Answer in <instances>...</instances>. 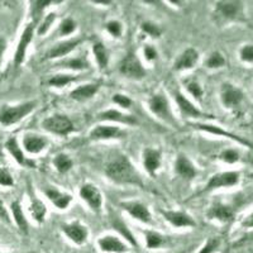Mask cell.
I'll list each match as a JSON object with an SVG mask.
<instances>
[{"label":"cell","instance_id":"obj_1","mask_svg":"<svg viewBox=\"0 0 253 253\" xmlns=\"http://www.w3.org/2000/svg\"><path fill=\"white\" fill-rule=\"evenodd\" d=\"M105 176L110 181L123 186L143 187L144 182L141 172L137 170L132 160L124 153H115L105 165Z\"/></svg>","mask_w":253,"mask_h":253},{"label":"cell","instance_id":"obj_2","mask_svg":"<svg viewBox=\"0 0 253 253\" xmlns=\"http://www.w3.org/2000/svg\"><path fill=\"white\" fill-rule=\"evenodd\" d=\"M147 107H148L151 114L158 121H161L162 123L172 126V128L180 126L177 118L173 114L172 107H171V103L167 98L166 92L161 91V90L153 92L147 100Z\"/></svg>","mask_w":253,"mask_h":253},{"label":"cell","instance_id":"obj_3","mask_svg":"<svg viewBox=\"0 0 253 253\" xmlns=\"http://www.w3.org/2000/svg\"><path fill=\"white\" fill-rule=\"evenodd\" d=\"M38 107L37 100H28L23 103L9 105L4 104L0 107V126H12L26 119Z\"/></svg>","mask_w":253,"mask_h":253},{"label":"cell","instance_id":"obj_4","mask_svg":"<svg viewBox=\"0 0 253 253\" xmlns=\"http://www.w3.org/2000/svg\"><path fill=\"white\" fill-rule=\"evenodd\" d=\"M42 128L56 137H67L76 130L75 124L66 114H52L42 121Z\"/></svg>","mask_w":253,"mask_h":253},{"label":"cell","instance_id":"obj_5","mask_svg":"<svg viewBox=\"0 0 253 253\" xmlns=\"http://www.w3.org/2000/svg\"><path fill=\"white\" fill-rule=\"evenodd\" d=\"M119 71L128 80L141 81L147 76V69L134 51H129L119 65Z\"/></svg>","mask_w":253,"mask_h":253},{"label":"cell","instance_id":"obj_6","mask_svg":"<svg viewBox=\"0 0 253 253\" xmlns=\"http://www.w3.org/2000/svg\"><path fill=\"white\" fill-rule=\"evenodd\" d=\"M79 195L86 207L96 215H100L104 210V196L101 190L92 182H85L80 186Z\"/></svg>","mask_w":253,"mask_h":253},{"label":"cell","instance_id":"obj_7","mask_svg":"<svg viewBox=\"0 0 253 253\" xmlns=\"http://www.w3.org/2000/svg\"><path fill=\"white\" fill-rule=\"evenodd\" d=\"M126 137V130L123 126H119L117 124L101 123L96 124L91 128L89 132V139L95 142L101 141H119Z\"/></svg>","mask_w":253,"mask_h":253},{"label":"cell","instance_id":"obj_8","mask_svg":"<svg viewBox=\"0 0 253 253\" xmlns=\"http://www.w3.org/2000/svg\"><path fill=\"white\" fill-rule=\"evenodd\" d=\"M172 95V99L175 101L176 107H177L180 115L185 119H199V118H208L209 115L205 114L204 112L199 109L195 104L193 103V100H190L184 92H181L180 90H172L171 91Z\"/></svg>","mask_w":253,"mask_h":253},{"label":"cell","instance_id":"obj_9","mask_svg":"<svg viewBox=\"0 0 253 253\" xmlns=\"http://www.w3.org/2000/svg\"><path fill=\"white\" fill-rule=\"evenodd\" d=\"M83 43L81 37H70L67 40H62L60 42H56L52 44L46 52L47 60H62L65 57H69L74 53L76 48Z\"/></svg>","mask_w":253,"mask_h":253},{"label":"cell","instance_id":"obj_10","mask_svg":"<svg viewBox=\"0 0 253 253\" xmlns=\"http://www.w3.org/2000/svg\"><path fill=\"white\" fill-rule=\"evenodd\" d=\"M119 205L134 220L146 225L155 224V220H153V215L151 213L150 208L147 207L144 203L138 202V200H128V202H122Z\"/></svg>","mask_w":253,"mask_h":253},{"label":"cell","instance_id":"obj_11","mask_svg":"<svg viewBox=\"0 0 253 253\" xmlns=\"http://www.w3.org/2000/svg\"><path fill=\"white\" fill-rule=\"evenodd\" d=\"M162 150L160 147H144L142 151V166L147 175L155 178L162 167Z\"/></svg>","mask_w":253,"mask_h":253},{"label":"cell","instance_id":"obj_12","mask_svg":"<svg viewBox=\"0 0 253 253\" xmlns=\"http://www.w3.org/2000/svg\"><path fill=\"white\" fill-rule=\"evenodd\" d=\"M61 230H62L63 236L76 246L85 245L90 236L89 228L83 224L80 220H72L69 223H65V224L61 225Z\"/></svg>","mask_w":253,"mask_h":253},{"label":"cell","instance_id":"obj_13","mask_svg":"<svg viewBox=\"0 0 253 253\" xmlns=\"http://www.w3.org/2000/svg\"><path fill=\"white\" fill-rule=\"evenodd\" d=\"M98 121L103 123L117 124V126H134L138 124V121L134 115L126 113L123 110L115 109V108H109L103 112L98 113Z\"/></svg>","mask_w":253,"mask_h":253},{"label":"cell","instance_id":"obj_14","mask_svg":"<svg viewBox=\"0 0 253 253\" xmlns=\"http://www.w3.org/2000/svg\"><path fill=\"white\" fill-rule=\"evenodd\" d=\"M96 246L103 253H129L132 248L119 234H104L98 238Z\"/></svg>","mask_w":253,"mask_h":253},{"label":"cell","instance_id":"obj_15","mask_svg":"<svg viewBox=\"0 0 253 253\" xmlns=\"http://www.w3.org/2000/svg\"><path fill=\"white\" fill-rule=\"evenodd\" d=\"M162 218L173 228L177 229H185V228H195L196 220L193 215L184 210H173V209H162L160 210Z\"/></svg>","mask_w":253,"mask_h":253},{"label":"cell","instance_id":"obj_16","mask_svg":"<svg viewBox=\"0 0 253 253\" xmlns=\"http://www.w3.org/2000/svg\"><path fill=\"white\" fill-rule=\"evenodd\" d=\"M173 171H175L176 176L185 181H193L199 175L198 167L195 166L193 160L187 157L185 153H177L175 162H173Z\"/></svg>","mask_w":253,"mask_h":253},{"label":"cell","instance_id":"obj_17","mask_svg":"<svg viewBox=\"0 0 253 253\" xmlns=\"http://www.w3.org/2000/svg\"><path fill=\"white\" fill-rule=\"evenodd\" d=\"M49 141L46 135L37 134V133H26L22 138V148L24 152L31 156L41 155L48 148Z\"/></svg>","mask_w":253,"mask_h":253},{"label":"cell","instance_id":"obj_18","mask_svg":"<svg viewBox=\"0 0 253 253\" xmlns=\"http://www.w3.org/2000/svg\"><path fill=\"white\" fill-rule=\"evenodd\" d=\"M43 195L51 203L52 207L56 208L57 210H61V211L69 209L71 207L72 202H74V196L71 194L66 193V191H62V190H60L56 186L44 187Z\"/></svg>","mask_w":253,"mask_h":253},{"label":"cell","instance_id":"obj_19","mask_svg":"<svg viewBox=\"0 0 253 253\" xmlns=\"http://www.w3.org/2000/svg\"><path fill=\"white\" fill-rule=\"evenodd\" d=\"M36 35V26L32 22H29L26 27H24L22 35H20L19 42H18L17 49L14 53V65L15 66H20L24 62L27 56V51H28L29 44L32 43L33 37Z\"/></svg>","mask_w":253,"mask_h":253},{"label":"cell","instance_id":"obj_20","mask_svg":"<svg viewBox=\"0 0 253 253\" xmlns=\"http://www.w3.org/2000/svg\"><path fill=\"white\" fill-rule=\"evenodd\" d=\"M245 99V94L239 87L230 83H224L220 87V101L227 109H236Z\"/></svg>","mask_w":253,"mask_h":253},{"label":"cell","instance_id":"obj_21","mask_svg":"<svg viewBox=\"0 0 253 253\" xmlns=\"http://www.w3.org/2000/svg\"><path fill=\"white\" fill-rule=\"evenodd\" d=\"M241 175L237 171H224L218 172L209 178L208 184L205 185L204 191H213V190L221 189V187L236 186L239 182Z\"/></svg>","mask_w":253,"mask_h":253},{"label":"cell","instance_id":"obj_22","mask_svg":"<svg viewBox=\"0 0 253 253\" xmlns=\"http://www.w3.org/2000/svg\"><path fill=\"white\" fill-rule=\"evenodd\" d=\"M199 60H200V53L198 49H195L194 47H187L176 57L172 69L176 72L190 71V70L195 69Z\"/></svg>","mask_w":253,"mask_h":253},{"label":"cell","instance_id":"obj_23","mask_svg":"<svg viewBox=\"0 0 253 253\" xmlns=\"http://www.w3.org/2000/svg\"><path fill=\"white\" fill-rule=\"evenodd\" d=\"M207 216L210 220H216L219 223H230L234 220L236 216V210L230 205L225 204L223 202H214L213 204L210 205V208L207 211Z\"/></svg>","mask_w":253,"mask_h":253},{"label":"cell","instance_id":"obj_24","mask_svg":"<svg viewBox=\"0 0 253 253\" xmlns=\"http://www.w3.org/2000/svg\"><path fill=\"white\" fill-rule=\"evenodd\" d=\"M55 66L63 70L65 72H83L90 70L91 63L85 55H78L69 56V57H65L60 61H56Z\"/></svg>","mask_w":253,"mask_h":253},{"label":"cell","instance_id":"obj_25","mask_svg":"<svg viewBox=\"0 0 253 253\" xmlns=\"http://www.w3.org/2000/svg\"><path fill=\"white\" fill-rule=\"evenodd\" d=\"M5 148L8 150V152L10 153V156L13 157L15 162H17L19 166L22 167H29V169H35L36 162L32 160V158L27 157V153L24 152V150L22 148V146L19 144L18 139L15 137L9 138L5 143Z\"/></svg>","mask_w":253,"mask_h":253},{"label":"cell","instance_id":"obj_26","mask_svg":"<svg viewBox=\"0 0 253 253\" xmlns=\"http://www.w3.org/2000/svg\"><path fill=\"white\" fill-rule=\"evenodd\" d=\"M99 91H100V83L80 84L71 90L70 98L78 103H84V101H89L95 98V95Z\"/></svg>","mask_w":253,"mask_h":253},{"label":"cell","instance_id":"obj_27","mask_svg":"<svg viewBox=\"0 0 253 253\" xmlns=\"http://www.w3.org/2000/svg\"><path fill=\"white\" fill-rule=\"evenodd\" d=\"M242 5L241 1H218L215 4V14L224 20H233L241 15Z\"/></svg>","mask_w":253,"mask_h":253},{"label":"cell","instance_id":"obj_28","mask_svg":"<svg viewBox=\"0 0 253 253\" xmlns=\"http://www.w3.org/2000/svg\"><path fill=\"white\" fill-rule=\"evenodd\" d=\"M169 238L161 232L153 229H146L143 230V239L144 245H146L147 250H158V248H164L165 246L169 243Z\"/></svg>","mask_w":253,"mask_h":253},{"label":"cell","instance_id":"obj_29","mask_svg":"<svg viewBox=\"0 0 253 253\" xmlns=\"http://www.w3.org/2000/svg\"><path fill=\"white\" fill-rule=\"evenodd\" d=\"M92 56H94L95 63L98 65L99 70L100 71H105L109 66V52H108L107 47L103 42L100 41H96L92 43Z\"/></svg>","mask_w":253,"mask_h":253},{"label":"cell","instance_id":"obj_30","mask_svg":"<svg viewBox=\"0 0 253 253\" xmlns=\"http://www.w3.org/2000/svg\"><path fill=\"white\" fill-rule=\"evenodd\" d=\"M10 213H12V218L14 220V223L17 224V227L19 228V230L22 233L28 234L29 230V223L28 219H27L26 214H24V210L22 208V204L19 202H13L10 204Z\"/></svg>","mask_w":253,"mask_h":253},{"label":"cell","instance_id":"obj_31","mask_svg":"<svg viewBox=\"0 0 253 253\" xmlns=\"http://www.w3.org/2000/svg\"><path fill=\"white\" fill-rule=\"evenodd\" d=\"M28 210L32 219L36 223H40L41 224V223H43L46 220L48 209H47V205L44 204V202H42L41 199L36 198V196H31V203H29Z\"/></svg>","mask_w":253,"mask_h":253},{"label":"cell","instance_id":"obj_32","mask_svg":"<svg viewBox=\"0 0 253 253\" xmlns=\"http://www.w3.org/2000/svg\"><path fill=\"white\" fill-rule=\"evenodd\" d=\"M79 80H80V76L78 74L61 72V74H56L48 79V85L51 87H55V89H63L65 86H69V85Z\"/></svg>","mask_w":253,"mask_h":253},{"label":"cell","instance_id":"obj_33","mask_svg":"<svg viewBox=\"0 0 253 253\" xmlns=\"http://www.w3.org/2000/svg\"><path fill=\"white\" fill-rule=\"evenodd\" d=\"M191 126H195L196 129L204 130V132L211 133V134L225 135V137H228V138H232V139H234V141H237V142H238V143L246 144V146H251V144L248 143L247 141L239 138V137H237V135L232 134V133L225 132L224 129H221L220 126H213V124H205V123H194V124H191Z\"/></svg>","mask_w":253,"mask_h":253},{"label":"cell","instance_id":"obj_34","mask_svg":"<svg viewBox=\"0 0 253 253\" xmlns=\"http://www.w3.org/2000/svg\"><path fill=\"white\" fill-rule=\"evenodd\" d=\"M52 165L55 167V170L57 171L61 175H65V173H69L70 171L74 169V160L70 157V155L67 153L60 152L53 157L52 160Z\"/></svg>","mask_w":253,"mask_h":253},{"label":"cell","instance_id":"obj_35","mask_svg":"<svg viewBox=\"0 0 253 253\" xmlns=\"http://www.w3.org/2000/svg\"><path fill=\"white\" fill-rule=\"evenodd\" d=\"M61 1H49V0H38V1H32L31 5V15L33 18L32 23L37 27V24L40 23V20L43 18V15L46 14L47 8L51 6V4H57Z\"/></svg>","mask_w":253,"mask_h":253},{"label":"cell","instance_id":"obj_36","mask_svg":"<svg viewBox=\"0 0 253 253\" xmlns=\"http://www.w3.org/2000/svg\"><path fill=\"white\" fill-rule=\"evenodd\" d=\"M56 20H57V14L55 12H49L46 13L43 15V18L40 20V23L36 27V32L40 37H43L51 31V28L55 26Z\"/></svg>","mask_w":253,"mask_h":253},{"label":"cell","instance_id":"obj_37","mask_svg":"<svg viewBox=\"0 0 253 253\" xmlns=\"http://www.w3.org/2000/svg\"><path fill=\"white\" fill-rule=\"evenodd\" d=\"M113 225H114L115 230H117L118 233H121L122 238H124V241H126L130 247H137V246H138V242L135 239L134 234L128 229V227H126V224L123 220H119L118 219V220L114 221V224Z\"/></svg>","mask_w":253,"mask_h":253},{"label":"cell","instance_id":"obj_38","mask_svg":"<svg viewBox=\"0 0 253 253\" xmlns=\"http://www.w3.org/2000/svg\"><path fill=\"white\" fill-rule=\"evenodd\" d=\"M78 29V23H76L75 19L67 17L63 18L58 23L57 27V36L58 37H67V36L74 35Z\"/></svg>","mask_w":253,"mask_h":253},{"label":"cell","instance_id":"obj_39","mask_svg":"<svg viewBox=\"0 0 253 253\" xmlns=\"http://www.w3.org/2000/svg\"><path fill=\"white\" fill-rule=\"evenodd\" d=\"M225 63H227V61H225L224 56L221 55L219 51L211 52V53L208 56L207 60H205V66L209 70L221 69V67L225 66Z\"/></svg>","mask_w":253,"mask_h":253},{"label":"cell","instance_id":"obj_40","mask_svg":"<svg viewBox=\"0 0 253 253\" xmlns=\"http://www.w3.org/2000/svg\"><path fill=\"white\" fill-rule=\"evenodd\" d=\"M105 29L113 38H122L124 35V26L118 19L108 20L105 23Z\"/></svg>","mask_w":253,"mask_h":253},{"label":"cell","instance_id":"obj_41","mask_svg":"<svg viewBox=\"0 0 253 253\" xmlns=\"http://www.w3.org/2000/svg\"><path fill=\"white\" fill-rule=\"evenodd\" d=\"M185 89L189 92L190 96H193L195 100H202L204 96V89H203L202 84L196 80H190L185 84Z\"/></svg>","mask_w":253,"mask_h":253},{"label":"cell","instance_id":"obj_42","mask_svg":"<svg viewBox=\"0 0 253 253\" xmlns=\"http://www.w3.org/2000/svg\"><path fill=\"white\" fill-rule=\"evenodd\" d=\"M112 101L114 105H118L123 110H129L133 107V100L130 99V96L123 94V92H115L112 96Z\"/></svg>","mask_w":253,"mask_h":253},{"label":"cell","instance_id":"obj_43","mask_svg":"<svg viewBox=\"0 0 253 253\" xmlns=\"http://www.w3.org/2000/svg\"><path fill=\"white\" fill-rule=\"evenodd\" d=\"M141 29L144 35H147L151 38H160L162 35V31L160 28V26L153 22H150V20H146V22H142Z\"/></svg>","mask_w":253,"mask_h":253},{"label":"cell","instance_id":"obj_44","mask_svg":"<svg viewBox=\"0 0 253 253\" xmlns=\"http://www.w3.org/2000/svg\"><path fill=\"white\" fill-rule=\"evenodd\" d=\"M220 246V239L218 237H211V238L207 239L203 247L198 251L196 253H214Z\"/></svg>","mask_w":253,"mask_h":253},{"label":"cell","instance_id":"obj_45","mask_svg":"<svg viewBox=\"0 0 253 253\" xmlns=\"http://www.w3.org/2000/svg\"><path fill=\"white\" fill-rule=\"evenodd\" d=\"M219 157H220L221 161H224L225 164L233 165L239 161V157H241V156H239L238 151L237 150H233V148H227V150H224L220 153Z\"/></svg>","mask_w":253,"mask_h":253},{"label":"cell","instance_id":"obj_46","mask_svg":"<svg viewBox=\"0 0 253 253\" xmlns=\"http://www.w3.org/2000/svg\"><path fill=\"white\" fill-rule=\"evenodd\" d=\"M142 53H143V57L147 62H153V61H156L158 58L157 49L152 44H144L143 49H142Z\"/></svg>","mask_w":253,"mask_h":253},{"label":"cell","instance_id":"obj_47","mask_svg":"<svg viewBox=\"0 0 253 253\" xmlns=\"http://www.w3.org/2000/svg\"><path fill=\"white\" fill-rule=\"evenodd\" d=\"M13 185H14V178H13L12 173L4 167H0V186L10 187Z\"/></svg>","mask_w":253,"mask_h":253},{"label":"cell","instance_id":"obj_48","mask_svg":"<svg viewBox=\"0 0 253 253\" xmlns=\"http://www.w3.org/2000/svg\"><path fill=\"white\" fill-rule=\"evenodd\" d=\"M239 57L243 62L253 63V44H246L239 51Z\"/></svg>","mask_w":253,"mask_h":253},{"label":"cell","instance_id":"obj_49","mask_svg":"<svg viewBox=\"0 0 253 253\" xmlns=\"http://www.w3.org/2000/svg\"><path fill=\"white\" fill-rule=\"evenodd\" d=\"M0 219L5 221V223H10V221H12V216L9 214L8 209H6L3 200H0Z\"/></svg>","mask_w":253,"mask_h":253},{"label":"cell","instance_id":"obj_50","mask_svg":"<svg viewBox=\"0 0 253 253\" xmlns=\"http://www.w3.org/2000/svg\"><path fill=\"white\" fill-rule=\"evenodd\" d=\"M6 49V41L4 38H0V66H1V61H3L4 52Z\"/></svg>","mask_w":253,"mask_h":253},{"label":"cell","instance_id":"obj_51","mask_svg":"<svg viewBox=\"0 0 253 253\" xmlns=\"http://www.w3.org/2000/svg\"><path fill=\"white\" fill-rule=\"evenodd\" d=\"M243 227L247 228H253V213L250 214V215L246 218V220L243 221Z\"/></svg>","mask_w":253,"mask_h":253},{"label":"cell","instance_id":"obj_52","mask_svg":"<svg viewBox=\"0 0 253 253\" xmlns=\"http://www.w3.org/2000/svg\"><path fill=\"white\" fill-rule=\"evenodd\" d=\"M181 253H184V252H181Z\"/></svg>","mask_w":253,"mask_h":253}]
</instances>
